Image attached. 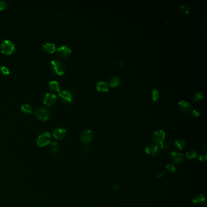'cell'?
I'll return each mask as SVG.
<instances>
[{"label":"cell","instance_id":"6","mask_svg":"<svg viewBox=\"0 0 207 207\" xmlns=\"http://www.w3.org/2000/svg\"><path fill=\"white\" fill-rule=\"evenodd\" d=\"M165 135V132L163 130L156 131L154 132L153 136V140L154 142L157 144L161 145L163 142H164Z\"/></svg>","mask_w":207,"mask_h":207},{"label":"cell","instance_id":"15","mask_svg":"<svg viewBox=\"0 0 207 207\" xmlns=\"http://www.w3.org/2000/svg\"><path fill=\"white\" fill-rule=\"evenodd\" d=\"M43 49L49 53H53L55 52L56 50V46L55 45L52 43H46L43 45Z\"/></svg>","mask_w":207,"mask_h":207},{"label":"cell","instance_id":"18","mask_svg":"<svg viewBox=\"0 0 207 207\" xmlns=\"http://www.w3.org/2000/svg\"><path fill=\"white\" fill-rule=\"evenodd\" d=\"M49 85L50 88L55 91H57L58 92L59 91H60V86L59 83L56 81V80H52L50 81L49 83Z\"/></svg>","mask_w":207,"mask_h":207},{"label":"cell","instance_id":"4","mask_svg":"<svg viewBox=\"0 0 207 207\" xmlns=\"http://www.w3.org/2000/svg\"><path fill=\"white\" fill-rule=\"evenodd\" d=\"M51 135L48 132H45L38 135L37 139V143L40 147H43L51 143Z\"/></svg>","mask_w":207,"mask_h":207},{"label":"cell","instance_id":"19","mask_svg":"<svg viewBox=\"0 0 207 207\" xmlns=\"http://www.w3.org/2000/svg\"><path fill=\"white\" fill-rule=\"evenodd\" d=\"M120 84V79L117 77H113L111 78L109 85L112 88H117Z\"/></svg>","mask_w":207,"mask_h":207},{"label":"cell","instance_id":"24","mask_svg":"<svg viewBox=\"0 0 207 207\" xmlns=\"http://www.w3.org/2000/svg\"><path fill=\"white\" fill-rule=\"evenodd\" d=\"M180 9L182 12L184 14H188L189 13L190 9L189 7L185 4H182L180 6Z\"/></svg>","mask_w":207,"mask_h":207},{"label":"cell","instance_id":"31","mask_svg":"<svg viewBox=\"0 0 207 207\" xmlns=\"http://www.w3.org/2000/svg\"><path fill=\"white\" fill-rule=\"evenodd\" d=\"M162 173H160V174H158V178H161V177H162V176H163L165 175V171H163V172L162 171Z\"/></svg>","mask_w":207,"mask_h":207},{"label":"cell","instance_id":"20","mask_svg":"<svg viewBox=\"0 0 207 207\" xmlns=\"http://www.w3.org/2000/svg\"><path fill=\"white\" fill-rule=\"evenodd\" d=\"M174 145L178 149L182 150L186 146V142L182 139H178L174 142Z\"/></svg>","mask_w":207,"mask_h":207},{"label":"cell","instance_id":"10","mask_svg":"<svg viewBox=\"0 0 207 207\" xmlns=\"http://www.w3.org/2000/svg\"><path fill=\"white\" fill-rule=\"evenodd\" d=\"M66 133H67L66 130L61 128H55L53 131V137L58 140H61L64 139L66 135Z\"/></svg>","mask_w":207,"mask_h":207},{"label":"cell","instance_id":"17","mask_svg":"<svg viewBox=\"0 0 207 207\" xmlns=\"http://www.w3.org/2000/svg\"><path fill=\"white\" fill-rule=\"evenodd\" d=\"M205 197L204 195H197L193 197L192 199V202L193 204H202L205 201Z\"/></svg>","mask_w":207,"mask_h":207},{"label":"cell","instance_id":"25","mask_svg":"<svg viewBox=\"0 0 207 207\" xmlns=\"http://www.w3.org/2000/svg\"><path fill=\"white\" fill-rule=\"evenodd\" d=\"M8 6L9 4L7 1L4 0H0V10H2L7 9L8 7Z\"/></svg>","mask_w":207,"mask_h":207},{"label":"cell","instance_id":"23","mask_svg":"<svg viewBox=\"0 0 207 207\" xmlns=\"http://www.w3.org/2000/svg\"><path fill=\"white\" fill-rule=\"evenodd\" d=\"M159 91L158 89H153V92H152V100L154 102H156L159 99Z\"/></svg>","mask_w":207,"mask_h":207},{"label":"cell","instance_id":"16","mask_svg":"<svg viewBox=\"0 0 207 207\" xmlns=\"http://www.w3.org/2000/svg\"><path fill=\"white\" fill-rule=\"evenodd\" d=\"M191 98L194 102H199L203 100L204 98V94L201 91H196L192 95Z\"/></svg>","mask_w":207,"mask_h":207},{"label":"cell","instance_id":"30","mask_svg":"<svg viewBox=\"0 0 207 207\" xmlns=\"http://www.w3.org/2000/svg\"><path fill=\"white\" fill-rule=\"evenodd\" d=\"M207 154H202L200 155L199 157V160L202 162H205L207 160Z\"/></svg>","mask_w":207,"mask_h":207},{"label":"cell","instance_id":"27","mask_svg":"<svg viewBox=\"0 0 207 207\" xmlns=\"http://www.w3.org/2000/svg\"><path fill=\"white\" fill-rule=\"evenodd\" d=\"M171 145L169 143H164L163 142L161 145H160V148L162 150H167L170 148Z\"/></svg>","mask_w":207,"mask_h":207},{"label":"cell","instance_id":"3","mask_svg":"<svg viewBox=\"0 0 207 207\" xmlns=\"http://www.w3.org/2000/svg\"><path fill=\"white\" fill-rule=\"evenodd\" d=\"M15 50V45L9 40H4L1 45V51L4 54H12Z\"/></svg>","mask_w":207,"mask_h":207},{"label":"cell","instance_id":"13","mask_svg":"<svg viewBox=\"0 0 207 207\" xmlns=\"http://www.w3.org/2000/svg\"><path fill=\"white\" fill-rule=\"evenodd\" d=\"M96 88L97 91L99 92H107L109 91V86L108 83L104 81H101L98 82L96 84Z\"/></svg>","mask_w":207,"mask_h":207},{"label":"cell","instance_id":"21","mask_svg":"<svg viewBox=\"0 0 207 207\" xmlns=\"http://www.w3.org/2000/svg\"><path fill=\"white\" fill-rule=\"evenodd\" d=\"M21 110L26 113H32L33 111V107L29 104H24L21 107Z\"/></svg>","mask_w":207,"mask_h":207},{"label":"cell","instance_id":"9","mask_svg":"<svg viewBox=\"0 0 207 207\" xmlns=\"http://www.w3.org/2000/svg\"><path fill=\"white\" fill-rule=\"evenodd\" d=\"M178 107L181 112L183 114H186L191 111V104L185 100H181L178 103Z\"/></svg>","mask_w":207,"mask_h":207},{"label":"cell","instance_id":"7","mask_svg":"<svg viewBox=\"0 0 207 207\" xmlns=\"http://www.w3.org/2000/svg\"><path fill=\"white\" fill-rule=\"evenodd\" d=\"M93 137L92 132L90 130H86L83 131L80 135V140L84 143H89Z\"/></svg>","mask_w":207,"mask_h":207},{"label":"cell","instance_id":"22","mask_svg":"<svg viewBox=\"0 0 207 207\" xmlns=\"http://www.w3.org/2000/svg\"><path fill=\"white\" fill-rule=\"evenodd\" d=\"M197 151L194 149H192V150H189L187 153H186V156L189 159H191V158H194L196 157L197 156Z\"/></svg>","mask_w":207,"mask_h":207},{"label":"cell","instance_id":"26","mask_svg":"<svg viewBox=\"0 0 207 207\" xmlns=\"http://www.w3.org/2000/svg\"><path fill=\"white\" fill-rule=\"evenodd\" d=\"M166 169L171 173H175V171H176V168L174 165H172V164H168L166 165Z\"/></svg>","mask_w":207,"mask_h":207},{"label":"cell","instance_id":"2","mask_svg":"<svg viewBox=\"0 0 207 207\" xmlns=\"http://www.w3.org/2000/svg\"><path fill=\"white\" fill-rule=\"evenodd\" d=\"M51 64L53 71L59 76H62L65 72V66L59 60L53 59L51 61Z\"/></svg>","mask_w":207,"mask_h":207},{"label":"cell","instance_id":"1","mask_svg":"<svg viewBox=\"0 0 207 207\" xmlns=\"http://www.w3.org/2000/svg\"><path fill=\"white\" fill-rule=\"evenodd\" d=\"M35 115L37 119L40 120H47L51 115L49 110L44 106H40L37 107L35 111Z\"/></svg>","mask_w":207,"mask_h":207},{"label":"cell","instance_id":"28","mask_svg":"<svg viewBox=\"0 0 207 207\" xmlns=\"http://www.w3.org/2000/svg\"><path fill=\"white\" fill-rule=\"evenodd\" d=\"M1 71L5 75H7L10 72L9 69L7 67H6V66H1Z\"/></svg>","mask_w":207,"mask_h":207},{"label":"cell","instance_id":"14","mask_svg":"<svg viewBox=\"0 0 207 207\" xmlns=\"http://www.w3.org/2000/svg\"><path fill=\"white\" fill-rule=\"evenodd\" d=\"M146 153L151 156H155L158 154L159 151V147L154 144L149 145L145 149Z\"/></svg>","mask_w":207,"mask_h":207},{"label":"cell","instance_id":"12","mask_svg":"<svg viewBox=\"0 0 207 207\" xmlns=\"http://www.w3.org/2000/svg\"><path fill=\"white\" fill-rule=\"evenodd\" d=\"M170 158L172 162L176 163H181L184 160V156L183 155L177 152H172L170 154Z\"/></svg>","mask_w":207,"mask_h":207},{"label":"cell","instance_id":"11","mask_svg":"<svg viewBox=\"0 0 207 207\" xmlns=\"http://www.w3.org/2000/svg\"><path fill=\"white\" fill-rule=\"evenodd\" d=\"M56 100L57 96L55 94L47 92L44 97L43 103L46 105H51L55 102Z\"/></svg>","mask_w":207,"mask_h":207},{"label":"cell","instance_id":"8","mask_svg":"<svg viewBox=\"0 0 207 207\" xmlns=\"http://www.w3.org/2000/svg\"><path fill=\"white\" fill-rule=\"evenodd\" d=\"M71 49L66 45L61 46L57 49V53L60 57H67L71 53Z\"/></svg>","mask_w":207,"mask_h":207},{"label":"cell","instance_id":"5","mask_svg":"<svg viewBox=\"0 0 207 207\" xmlns=\"http://www.w3.org/2000/svg\"><path fill=\"white\" fill-rule=\"evenodd\" d=\"M58 94L61 100L66 104H71L74 101V95L69 89H60L58 91Z\"/></svg>","mask_w":207,"mask_h":207},{"label":"cell","instance_id":"29","mask_svg":"<svg viewBox=\"0 0 207 207\" xmlns=\"http://www.w3.org/2000/svg\"><path fill=\"white\" fill-rule=\"evenodd\" d=\"M191 115L192 116H193L194 117H198L199 115H200V113L199 112L196 110V109H193L192 111H191Z\"/></svg>","mask_w":207,"mask_h":207}]
</instances>
